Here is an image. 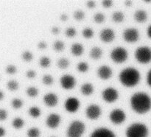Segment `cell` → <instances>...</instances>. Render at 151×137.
I'll use <instances>...</instances> for the list:
<instances>
[{
    "label": "cell",
    "mask_w": 151,
    "mask_h": 137,
    "mask_svg": "<svg viewBox=\"0 0 151 137\" xmlns=\"http://www.w3.org/2000/svg\"><path fill=\"white\" fill-rule=\"evenodd\" d=\"M130 103L133 110L139 114L147 113L151 109V98L146 93H135L131 97Z\"/></svg>",
    "instance_id": "1"
},
{
    "label": "cell",
    "mask_w": 151,
    "mask_h": 137,
    "mask_svg": "<svg viewBox=\"0 0 151 137\" xmlns=\"http://www.w3.org/2000/svg\"><path fill=\"white\" fill-rule=\"evenodd\" d=\"M119 81L125 87L131 88L139 83L140 80V73L134 67H128L119 73Z\"/></svg>",
    "instance_id": "2"
},
{
    "label": "cell",
    "mask_w": 151,
    "mask_h": 137,
    "mask_svg": "<svg viewBox=\"0 0 151 137\" xmlns=\"http://www.w3.org/2000/svg\"><path fill=\"white\" fill-rule=\"evenodd\" d=\"M148 129L142 123H134L126 130V137H147Z\"/></svg>",
    "instance_id": "3"
},
{
    "label": "cell",
    "mask_w": 151,
    "mask_h": 137,
    "mask_svg": "<svg viewBox=\"0 0 151 137\" xmlns=\"http://www.w3.org/2000/svg\"><path fill=\"white\" fill-rule=\"evenodd\" d=\"M85 131V125L79 120L73 121L69 125L66 132L67 137H81Z\"/></svg>",
    "instance_id": "4"
},
{
    "label": "cell",
    "mask_w": 151,
    "mask_h": 137,
    "mask_svg": "<svg viewBox=\"0 0 151 137\" xmlns=\"http://www.w3.org/2000/svg\"><path fill=\"white\" fill-rule=\"evenodd\" d=\"M135 58L139 63L146 64L151 61V49L148 47H140L134 53Z\"/></svg>",
    "instance_id": "5"
},
{
    "label": "cell",
    "mask_w": 151,
    "mask_h": 137,
    "mask_svg": "<svg viewBox=\"0 0 151 137\" xmlns=\"http://www.w3.org/2000/svg\"><path fill=\"white\" fill-rule=\"evenodd\" d=\"M128 52L123 47H116L111 51L110 57L116 63H122L128 59Z\"/></svg>",
    "instance_id": "6"
},
{
    "label": "cell",
    "mask_w": 151,
    "mask_h": 137,
    "mask_svg": "<svg viewBox=\"0 0 151 137\" xmlns=\"http://www.w3.org/2000/svg\"><path fill=\"white\" fill-rule=\"evenodd\" d=\"M102 97L106 103H112L119 98V93L116 89L109 87L103 90L102 93Z\"/></svg>",
    "instance_id": "7"
},
{
    "label": "cell",
    "mask_w": 151,
    "mask_h": 137,
    "mask_svg": "<svg viewBox=\"0 0 151 137\" xmlns=\"http://www.w3.org/2000/svg\"><path fill=\"white\" fill-rule=\"evenodd\" d=\"M109 119L115 125H120L125 122L126 115L123 110L119 108H116L111 112L109 114Z\"/></svg>",
    "instance_id": "8"
},
{
    "label": "cell",
    "mask_w": 151,
    "mask_h": 137,
    "mask_svg": "<svg viewBox=\"0 0 151 137\" xmlns=\"http://www.w3.org/2000/svg\"><path fill=\"white\" fill-rule=\"evenodd\" d=\"M102 113V110L100 107L97 105H90L86 109V115L87 118L91 120L97 119Z\"/></svg>",
    "instance_id": "9"
},
{
    "label": "cell",
    "mask_w": 151,
    "mask_h": 137,
    "mask_svg": "<svg viewBox=\"0 0 151 137\" xmlns=\"http://www.w3.org/2000/svg\"><path fill=\"white\" fill-rule=\"evenodd\" d=\"M139 37V31L135 28H128L123 32V38L126 42H137Z\"/></svg>",
    "instance_id": "10"
},
{
    "label": "cell",
    "mask_w": 151,
    "mask_h": 137,
    "mask_svg": "<svg viewBox=\"0 0 151 137\" xmlns=\"http://www.w3.org/2000/svg\"><path fill=\"white\" fill-rule=\"evenodd\" d=\"M60 85L66 90H70L75 87L76 84V80L70 75H64L60 79Z\"/></svg>",
    "instance_id": "11"
},
{
    "label": "cell",
    "mask_w": 151,
    "mask_h": 137,
    "mask_svg": "<svg viewBox=\"0 0 151 137\" xmlns=\"http://www.w3.org/2000/svg\"><path fill=\"white\" fill-rule=\"evenodd\" d=\"M64 107L66 111L69 112V113H75L79 109V100L75 97H69L65 102Z\"/></svg>",
    "instance_id": "12"
},
{
    "label": "cell",
    "mask_w": 151,
    "mask_h": 137,
    "mask_svg": "<svg viewBox=\"0 0 151 137\" xmlns=\"http://www.w3.org/2000/svg\"><path fill=\"white\" fill-rule=\"evenodd\" d=\"M60 115L55 113H50L48 117L47 118V120H46V124H47V127L51 128V129H55L56 128H58V125H60Z\"/></svg>",
    "instance_id": "13"
},
{
    "label": "cell",
    "mask_w": 151,
    "mask_h": 137,
    "mask_svg": "<svg viewBox=\"0 0 151 137\" xmlns=\"http://www.w3.org/2000/svg\"><path fill=\"white\" fill-rule=\"evenodd\" d=\"M112 74H113V72L110 66H106V65H103V66L99 67L98 70H97V75L100 79L103 80H106L111 77Z\"/></svg>",
    "instance_id": "14"
},
{
    "label": "cell",
    "mask_w": 151,
    "mask_h": 137,
    "mask_svg": "<svg viewBox=\"0 0 151 137\" xmlns=\"http://www.w3.org/2000/svg\"><path fill=\"white\" fill-rule=\"evenodd\" d=\"M100 38L101 39V41L105 43L111 42V41H114V39L115 38L114 31L113 29H110V28L103 29L100 32Z\"/></svg>",
    "instance_id": "15"
},
{
    "label": "cell",
    "mask_w": 151,
    "mask_h": 137,
    "mask_svg": "<svg viewBox=\"0 0 151 137\" xmlns=\"http://www.w3.org/2000/svg\"><path fill=\"white\" fill-rule=\"evenodd\" d=\"M90 137H116V136L108 128H100L93 131Z\"/></svg>",
    "instance_id": "16"
},
{
    "label": "cell",
    "mask_w": 151,
    "mask_h": 137,
    "mask_svg": "<svg viewBox=\"0 0 151 137\" xmlns=\"http://www.w3.org/2000/svg\"><path fill=\"white\" fill-rule=\"evenodd\" d=\"M44 103L48 107H55L58 104V97L54 93H48L44 96Z\"/></svg>",
    "instance_id": "17"
},
{
    "label": "cell",
    "mask_w": 151,
    "mask_h": 137,
    "mask_svg": "<svg viewBox=\"0 0 151 137\" xmlns=\"http://www.w3.org/2000/svg\"><path fill=\"white\" fill-rule=\"evenodd\" d=\"M71 52L73 55L77 56H81L84 52V47L80 43H75L72 44V47H71Z\"/></svg>",
    "instance_id": "18"
},
{
    "label": "cell",
    "mask_w": 151,
    "mask_h": 137,
    "mask_svg": "<svg viewBox=\"0 0 151 137\" xmlns=\"http://www.w3.org/2000/svg\"><path fill=\"white\" fill-rule=\"evenodd\" d=\"M134 19L139 23H143L147 19V14L145 10H139L134 13Z\"/></svg>",
    "instance_id": "19"
},
{
    "label": "cell",
    "mask_w": 151,
    "mask_h": 137,
    "mask_svg": "<svg viewBox=\"0 0 151 137\" xmlns=\"http://www.w3.org/2000/svg\"><path fill=\"white\" fill-rule=\"evenodd\" d=\"M81 91L83 95L89 96L94 92V87L91 83L89 82H86L83 84L81 87Z\"/></svg>",
    "instance_id": "20"
},
{
    "label": "cell",
    "mask_w": 151,
    "mask_h": 137,
    "mask_svg": "<svg viewBox=\"0 0 151 137\" xmlns=\"http://www.w3.org/2000/svg\"><path fill=\"white\" fill-rule=\"evenodd\" d=\"M103 55V50L100 47H93L90 51V57L94 60H98L102 57Z\"/></svg>",
    "instance_id": "21"
},
{
    "label": "cell",
    "mask_w": 151,
    "mask_h": 137,
    "mask_svg": "<svg viewBox=\"0 0 151 137\" xmlns=\"http://www.w3.org/2000/svg\"><path fill=\"white\" fill-rule=\"evenodd\" d=\"M112 19L114 22L116 23H121L125 19V14L121 11L114 12L112 15Z\"/></svg>",
    "instance_id": "22"
},
{
    "label": "cell",
    "mask_w": 151,
    "mask_h": 137,
    "mask_svg": "<svg viewBox=\"0 0 151 137\" xmlns=\"http://www.w3.org/2000/svg\"><path fill=\"white\" fill-rule=\"evenodd\" d=\"M57 66H58L59 69H67L68 66H69V61L68 59L65 57L60 58L57 62Z\"/></svg>",
    "instance_id": "23"
},
{
    "label": "cell",
    "mask_w": 151,
    "mask_h": 137,
    "mask_svg": "<svg viewBox=\"0 0 151 137\" xmlns=\"http://www.w3.org/2000/svg\"><path fill=\"white\" fill-rule=\"evenodd\" d=\"M28 112H29V116L33 118L39 117L40 115H41V110L39 109V108L36 107V106L31 107L28 110Z\"/></svg>",
    "instance_id": "24"
},
{
    "label": "cell",
    "mask_w": 151,
    "mask_h": 137,
    "mask_svg": "<svg viewBox=\"0 0 151 137\" xmlns=\"http://www.w3.org/2000/svg\"><path fill=\"white\" fill-rule=\"evenodd\" d=\"M24 125V121L22 118H15L12 122V125L15 129H21Z\"/></svg>",
    "instance_id": "25"
},
{
    "label": "cell",
    "mask_w": 151,
    "mask_h": 137,
    "mask_svg": "<svg viewBox=\"0 0 151 137\" xmlns=\"http://www.w3.org/2000/svg\"><path fill=\"white\" fill-rule=\"evenodd\" d=\"M53 47H54L55 51L58 52H62L64 49L65 44L61 41H56L54 43Z\"/></svg>",
    "instance_id": "26"
},
{
    "label": "cell",
    "mask_w": 151,
    "mask_h": 137,
    "mask_svg": "<svg viewBox=\"0 0 151 137\" xmlns=\"http://www.w3.org/2000/svg\"><path fill=\"white\" fill-rule=\"evenodd\" d=\"M26 92L29 97L33 98V97H37V95L38 94V90L35 87H29L27 88Z\"/></svg>",
    "instance_id": "27"
},
{
    "label": "cell",
    "mask_w": 151,
    "mask_h": 137,
    "mask_svg": "<svg viewBox=\"0 0 151 137\" xmlns=\"http://www.w3.org/2000/svg\"><path fill=\"white\" fill-rule=\"evenodd\" d=\"M27 134L28 137H39L40 131L37 128H32L28 130Z\"/></svg>",
    "instance_id": "28"
},
{
    "label": "cell",
    "mask_w": 151,
    "mask_h": 137,
    "mask_svg": "<svg viewBox=\"0 0 151 137\" xmlns=\"http://www.w3.org/2000/svg\"><path fill=\"white\" fill-rule=\"evenodd\" d=\"M7 87L10 91H14L19 88V82L16 80H10L7 83Z\"/></svg>",
    "instance_id": "29"
},
{
    "label": "cell",
    "mask_w": 151,
    "mask_h": 137,
    "mask_svg": "<svg viewBox=\"0 0 151 137\" xmlns=\"http://www.w3.org/2000/svg\"><path fill=\"white\" fill-rule=\"evenodd\" d=\"M83 36L86 39H90L91 38H92V36L94 35V31L91 28H85V29L83 30Z\"/></svg>",
    "instance_id": "30"
},
{
    "label": "cell",
    "mask_w": 151,
    "mask_h": 137,
    "mask_svg": "<svg viewBox=\"0 0 151 137\" xmlns=\"http://www.w3.org/2000/svg\"><path fill=\"white\" fill-rule=\"evenodd\" d=\"M77 69L80 72L84 73V72H86L88 70V65L86 62H80L78 64Z\"/></svg>",
    "instance_id": "31"
},
{
    "label": "cell",
    "mask_w": 151,
    "mask_h": 137,
    "mask_svg": "<svg viewBox=\"0 0 151 137\" xmlns=\"http://www.w3.org/2000/svg\"><path fill=\"white\" fill-rule=\"evenodd\" d=\"M11 105L12 106H13V108L19 109L22 107V105H23V101L19 98H15L12 100Z\"/></svg>",
    "instance_id": "32"
},
{
    "label": "cell",
    "mask_w": 151,
    "mask_h": 137,
    "mask_svg": "<svg viewBox=\"0 0 151 137\" xmlns=\"http://www.w3.org/2000/svg\"><path fill=\"white\" fill-rule=\"evenodd\" d=\"M39 64L43 68H48L50 66V59L48 57H42L39 60Z\"/></svg>",
    "instance_id": "33"
},
{
    "label": "cell",
    "mask_w": 151,
    "mask_h": 137,
    "mask_svg": "<svg viewBox=\"0 0 151 137\" xmlns=\"http://www.w3.org/2000/svg\"><path fill=\"white\" fill-rule=\"evenodd\" d=\"M42 82L44 85H50L53 83V82H54V78H53L51 75H46L43 77Z\"/></svg>",
    "instance_id": "34"
},
{
    "label": "cell",
    "mask_w": 151,
    "mask_h": 137,
    "mask_svg": "<svg viewBox=\"0 0 151 137\" xmlns=\"http://www.w3.org/2000/svg\"><path fill=\"white\" fill-rule=\"evenodd\" d=\"M94 20L97 24L103 23L105 20V16L102 13H97L94 15Z\"/></svg>",
    "instance_id": "35"
},
{
    "label": "cell",
    "mask_w": 151,
    "mask_h": 137,
    "mask_svg": "<svg viewBox=\"0 0 151 137\" xmlns=\"http://www.w3.org/2000/svg\"><path fill=\"white\" fill-rule=\"evenodd\" d=\"M22 57L24 61L29 62L32 60V54L29 51H25L22 53Z\"/></svg>",
    "instance_id": "36"
},
{
    "label": "cell",
    "mask_w": 151,
    "mask_h": 137,
    "mask_svg": "<svg viewBox=\"0 0 151 137\" xmlns=\"http://www.w3.org/2000/svg\"><path fill=\"white\" fill-rule=\"evenodd\" d=\"M84 17H85V13H84V12L81 11V10H78V11H75L74 13V18L77 21L83 20Z\"/></svg>",
    "instance_id": "37"
},
{
    "label": "cell",
    "mask_w": 151,
    "mask_h": 137,
    "mask_svg": "<svg viewBox=\"0 0 151 137\" xmlns=\"http://www.w3.org/2000/svg\"><path fill=\"white\" fill-rule=\"evenodd\" d=\"M65 34H66V36L69 37V38H72V37H74L77 34V31L75 28L69 27L66 29Z\"/></svg>",
    "instance_id": "38"
},
{
    "label": "cell",
    "mask_w": 151,
    "mask_h": 137,
    "mask_svg": "<svg viewBox=\"0 0 151 137\" xmlns=\"http://www.w3.org/2000/svg\"><path fill=\"white\" fill-rule=\"evenodd\" d=\"M16 71H17V69L14 65H8L6 67V72L7 74H10V75H13V74L16 73Z\"/></svg>",
    "instance_id": "39"
},
{
    "label": "cell",
    "mask_w": 151,
    "mask_h": 137,
    "mask_svg": "<svg viewBox=\"0 0 151 137\" xmlns=\"http://www.w3.org/2000/svg\"><path fill=\"white\" fill-rule=\"evenodd\" d=\"M7 113L4 109H0V121H4L7 119Z\"/></svg>",
    "instance_id": "40"
},
{
    "label": "cell",
    "mask_w": 151,
    "mask_h": 137,
    "mask_svg": "<svg viewBox=\"0 0 151 137\" xmlns=\"http://www.w3.org/2000/svg\"><path fill=\"white\" fill-rule=\"evenodd\" d=\"M26 76L28 78L32 79V78H34L36 76V72L33 70H29L26 72Z\"/></svg>",
    "instance_id": "41"
},
{
    "label": "cell",
    "mask_w": 151,
    "mask_h": 137,
    "mask_svg": "<svg viewBox=\"0 0 151 137\" xmlns=\"http://www.w3.org/2000/svg\"><path fill=\"white\" fill-rule=\"evenodd\" d=\"M113 5V1L111 0H104L103 1V6L106 8H109Z\"/></svg>",
    "instance_id": "42"
},
{
    "label": "cell",
    "mask_w": 151,
    "mask_h": 137,
    "mask_svg": "<svg viewBox=\"0 0 151 137\" xmlns=\"http://www.w3.org/2000/svg\"><path fill=\"white\" fill-rule=\"evenodd\" d=\"M38 47L39 49H46L47 47V44L46 42H44V41H41V42L38 43Z\"/></svg>",
    "instance_id": "43"
},
{
    "label": "cell",
    "mask_w": 151,
    "mask_h": 137,
    "mask_svg": "<svg viewBox=\"0 0 151 137\" xmlns=\"http://www.w3.org/2000/svg\"><path fill=\"white\" fill-rule=\"evenodd\" d=\"M86 5H87V7H88V8H90V9L94 8V7L96 6L95 1H88L86 2Z\"/></svg>",
    "instance_id": "44"
},
{
    "label": "cell",
    "mask_w": 151,
    "mask_h": 137,
    "mask_svg": "<svg viewBox=\"0 0 151 137\" xmlns=\"http://www.w3.org/2000/svg\"><path fill=\"white\" fill-rule=\"evenodd\" d=\"M51 32L53 35H58L60 32V29L58 27H53L51 29Z\"/></svg>",
    "instance_id": "45"
},
{
    "label": "cell",
    "mask_w": 151,
    "mask_h": 137,
    "mask_svg": "<svg viewBox=\"0 0 151 137\" xmlns=\"http://www.w3.org/2000/svg\"><path fill=\"white\" fill-rule=\"evenodd\" d=\"M147 82L148 84V85L151 87V69L148 72L147 75Z\"/></svg>",
    "instance_id": "46"
},
{
    "label": "cell",
    "mask_w": 151,
    "mask_h": 137,
    "mask_svg": "<svg viewBox=\"0 0 151 137\" xmlns=\"http://www.w3.org/2000/svg\"><path fill=\"white\" fill-rule=\"evenodd\" d=\"M67 19H68V16L66 14H62L61 16H60V20H61L62 22H66Z\"/></svg>",
    "instance_id": "47"
},
{
    "label": "cell",
    "mask_w": 151,
    "mask_h": 137,
    "mask_svg": "<svg viewBox=\"0 0 151 137\" xmlns=\"http://www.w3.org/2000/svg\"><path fill=\"white\" fill-rule=\"evenodd\" d=\"M5 130L3 128L0 127V137H3L4 135H5Z\"/></svg>",
    "instance_id": "48"
},
{
    "label": "cell",
    "mask_w": 151,
    "mask_h": 137,
    "mask_svg": "<svg viewBox=\"0 0 151 137\" xmlns=\"http://www.w3.org/2000/svg\"><path fill=\"white\" fill-rule=\"evenodd\" d=\"M147 36H148L150 38H151V25H150V26L148 27V28H147Z\"/></svg>",
    "instance_id": "49"
},
{
    "label": "cell",
    "mask_w": 151,
    "mask_h": 137,
    "mask_svg": "<svg viewBox=\"0 0 151 137\" xmlns=\"http://www.w3.org/2000/svg\"><path fill=\"white\" fill-rule=\"evenodd\" d=\"M3 98H4V94H3L2 91L0 90V100H3Z\"/></svg>",
    "instance_id": "50"
},
{
    "label": "cell",
    "mask_w": 151,
    "mask_h": 137,
    "mask_svg": "<svg viewBox=\"0 0 151 137\" xmlns=\"http://www.w3.org/2000/svg\"><path fill=\"white\" fill-rule=\"evenodd\" d=\"M125 4L126 6H131V1H125Z\"/></svg>",
    "instance_id": "51"
},
{
    "label": "cell",
    "mask_w": 151,
    "mask_h": 137,
    "mask_svg": "<svg viewBox=\"0 0 151 137\" xmlns=\"http://www.w3.org/2000/svg\"><path fill=\"white\" fill-rule=\"evenodd\" d=\"M52 137H55V136H52Z\"/></svg>",
    "instance_id": "52"
}]
</instances>
